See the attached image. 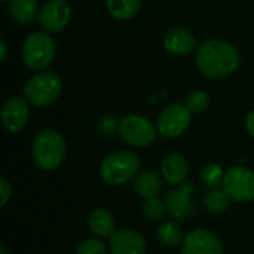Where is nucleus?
<instances>
[{
	"mask_svg": "<svg viewBox=\"0 0 254 254\" xmlns=\"http://www.w3.org/2000/svg\"><path fill=\"white\" fill-rule=\"evenodd\" d=\"M195 63L205 77L223 79L238 70L241 64V54L232 43L210 39L196 48Z\"/></svg>",
	"mask_w": 254,
	"mask_h": 254,
	"instance_id": "obj_1",
	"label": "nucleus"
},
{
	"mask_svg": "<svg viewBox=\"0 0 254 254\" xmlns=\"http://www.w3.org/2000/svg\"><path fill=\"white\" fill-rule=\"evenodd\" d=\"M67 143L63 134L54 129H42L33 140L31 156L34 164L45 170H57L65 159Z\"/></svg>",
	"mask_w": 254,
	"mask_h": 254,
	"instance_id": "obj_2",
	"label": "nucleus"
},
{
	"mask_svg": "<svg viewBox=\"0 0 254 254\" xmlns=\"http://www.w3.org/2000/svg\"><path fill=\"white\" fill-rule=\"evenodd\" d=\"M140 158L131 150H119L107 155L100 164V174L104 183L122 186L138 174Z\"/></svg>",
	"mask_w": 254,
	"mask_h": 254,
	"instance_id": "obj_3",
	"label": "nucleus"
},
{
	"mask_svg": "<svg viewBox=\"0 0 254 254\" xmlns=\"http://www.w3.org/2000/svg\"><path fill=\"white\" fill-rule=\"evenodd\" d=\"M22 63L33 71H45L55 58V42L51 34L34 31L28 34L21 49Z\"/></svg>",
	"mask_w": 254,
	"mask_h": 254,
	"instance_id": "obj_4",
	"label": "nucleus"
},
{
	"mask_svg": "<svg viewBox=\"0 0 254 254\" xmlns=\"http://www.w3.org/2000/svg\"><path fill=\"white\" fill-rule=\"evenodd\" d=\"M63 91V82L52 71H40L24 85V98L34 107H48L54 104Z\"/></svg>",
	"mask_w": 254,
	"mask_h": 254,
	"instance_id": "obj_5",
	"label": "nucleus"
},
{
	"mask_svg": "<svg viewBox=\"0 0 254 254\" xmlns=\"http://www.w3.org/2000/svg\"><path fill=\"white\" fill-rule=\"evenodd\" d=\"M118 129L127 144L138 149L153 144L158 135L156 125L150 119L140 115H128L122 118L118 124Z\"/></svg>",
	"mask_w": 254,
	"mask_h": 254,
	"instance_id": "obj_6",
	"label": "nucleus"
},
{
	"mask_svg": "<svg viewBox=\"0 0 254 254\" xmlns=\"http://www.w3.org/2000/svg\"><path fill=\"white\" fill-rule=\"evenodd\" d=\"M192 113L185 104L173 103L161 110L156 119L158 132L167 138L180 137L190 125Z\"/></svg>",
	"mask_w": 254,
	"mask_h": 254,
	"instance_id": "obj_7",
	"label": "nucleus"
},
{
	"mask_svg": "<svg viewBox=\"0 0 254 254\" xmlns=\"http://www.w3.org/2000/svg\"><path fill=\"white\" fill-rule=\"evenodd\" d=\"M223 190L237 202H250L254 199V171L247 167H232L223 179Z\"/></svg>",
	"mask_w": 254,
	"mask_h": 254,
	"instance_id": "obj_8",
	"label": "nucleus"
},
{
	"mask_svg": "<svg viewBox=\"0 0 254 254\" xmlns=\"http://www.w3.org/2000/svg\"><path fill=\"white\" fill-rule=\"evenodd\" d=\"M193 193V183H182L177 188L171 189L164 199L167 205V213L177 220H186L188 217H190L195 211Z\"/></svg>",
	"mask_w": 254,
	"mask_h": 254,
	"instance_id": "obj_9",
	"label": "nucleus"
},
{
	"mask_svg": "<svg viewBox=\"0 0 254 254\" xmlns=\"http://www.w3.org/2000/svg\"><path fill=\"white\" fill-rule=\"evenodd\" d=\"M71 19V6L67 0H48L39 13V22L48 33L63 31Z\"/></svg>",
	"mask_w": 254,
	"mask_h": 254,
	"instance_id": "obj_10",
	"label": "nucleus"
},
{
	"mask_svg": "<svg viewBox=\"0 0 254 254\" xmlns=\"http://www.w3.org/2000/svg\"><path fill=\"white\" fill-rule=\"evenodd\" d=\"M180 250L182 254H223V246L213 232L195 229L185 237Z\"/></svg>",
	"mask_w": 254,
	"mask_h": 254,
	"instance_id": "obj_11",
	"label": "nucleus"
},
{
	"mask_svg": "<svg viewBox=\"0 0 254 254\" xmlns=\"http://www.w3.org/2000/svg\"><path fill=\"white\" fill-rule=\"evenodd\" d=\"M146 250L144 237L132 229H119L109 238L110 254H144Z\"/></svg>",
	"mask_w": 254,
	"mask_h": 254,
	"instance_id": "obj_12",
	"label": "nucleus"
},
{
	"mask_svg": "<svg viewBox=\"0 0 254 254\" xmlns=\"http://www.w3.org/2000/svg\"><path fill=\"white\" fill-rule=\"evenodd\" d=\"M28 101L22 97H10L3 103L1 122L9 132H19L28 121Z\"/></svg>",
	"mask_w": 254,
	"mask_h": 254,
	"instance_id": "obj_13",
	"label": "nucleus"
},
{
	"mask_svg": "<svg viewBox=\"0 0 254 254\" xmlns=\"http://www.w3.org/2000/svg\"><path fill=\"white\" fill-rule=\"evenodd\" d=\"M164 48L171 55L185 57L196 48V37L183 27H174L164 36Z\"/></svg>",
	"mask_w": 254,
	"mask_h": 254,
	"instance_id": "obj_14",
	"label": "nucleus"
},
{
	"mask_svg": "<svg viewBox=\"0 0 254 254\" xmlns=\"http://www.w3.org/2000/svg\"><path fill=\"white\" fill-rule=\"evenodd\" d=\"M161 173L167 183L173 186L182 185L189 174V162L180 153H171L164 158L161 164Z\"/></svg>",
	"mask_w": 254,
	"mask_h": 254,
	"instance_id": "obj_15",
	"label": "nucleus"
},
{
	"mask_svg": "<svg viewBox=\"0 0 254 254\" xmlns=\"http://www.w3.org/2000/svg\"><path fill=\"white\" fill-rule=\"evenodd\" d=\"M88 226H89V231L100 238H110L118 231L113 216L109 211L101 210V208L91 211L88 217Z\"/></svg>",
	"mask_w": 254,
	"mask_h": 254,
	"instance_id": "obj_16",
	"label": "nucleus"
},
{
	"mask_svg": "<svg viewBox=\"0 0 254 254\" xmlns=\"http://www.w3.org/2000/svg\"><path fill=\"white\" fill-rule=\"evenodd\" d=\"M134 190L140 198H155L162 190V180L152 171L138 173L134 179Z\"/></svg>",
	"mask_w": 254,
	"mask_h": 254,
	"instance_id": "obj_17",
	"label": "nucleus"
},
{
	"mask_svg": "<svg viewBox=\"0 0 254 254\" xmlns=\"http://www.w3.org/2000/svg\"><path fill=\"white\" fill-rule=\"evenodd\" d=\"M40 7L37 0H12L9 3V15L18 24H30L39 18Z\"/></svg>",
	"mask_w": 254,
	"mask_h": 254,
	"instance_id": "obj_18",
	"label": "nucleus"
},
{
	"mask_svg": "<svg viewBox=\"0 0 254 254\" xmlns=\"http://www.w3.org/2000/svg\"><path fill=\"white\" fill-rule=\"evenodd\" d=\"M141 7V0H107V10L116 21L132 19Z\"/></svg>",
	"mask_w": 254,
	"mask_h": 254,
	"instance_id": "obj_19",
	"label": "nucleus"
},
{
	"mask_svg": "<svg viewBox=\"0 0 254 254\" xmlns=\"http://www.w3.org/2000/svg\"><path fill=\"white\" fill-rule=\"evenodd\" d=\"M158 241L165 247H179L183 243L182 229L176 222H164L156 231Z\"/></svg>",
	"mask_w": 254,
	"mask_h": 254,
	"instance_id": "obj_20",
	"label": "nucleus"
},
{
	"mask_svg": "<svg viewBox=\"0 0 254 254\" xmlns=\"http://www.w3.org/2000/svg\"><path fill=\"white\" fill-rule=\"evenodd\" d=\"M229 196L223 189H213L207 193L204 199V205L208 213L211 214H222L229 207Z\"/></svg>",
	"mask_w": 254,
	"mask_h": 254,
	"instance_id": "obj_21",
	"label": "nucleus"
},
{
	"mask_svg": "<svg viewBox=\"0 0 254 254\" xmlns=\"http://www.w3.org/2000/svg\"><path fill=\"white\" fill-rule=\"evenodd\" d=\"M225 171L219 164H208L202 168L201 171V180L205 186L217 189V186L223 185V179H225Z\"/></svg>",
	"mask_w": 254,
	"mask_h": 254,
	"instance_id": "obj_22",
	"label": "nucleus"
},
{
	"mask_svg": "<svg viewBox=\"0 0 254 254\" xmlns=\"http://www.w3.org/2000/svg\"><path fill=\"white\" fill-rule=\"evenodd\" d=\"M165 213H167L165 201H162L159 196L149 198L143 204V214L147 220H152V222L161 220V219H164Z\"/></svg>",
	"mask_w": 254,
	"mask_h": 254,
	"instance_id": "obj_23",
	"label": "nucleus"
},
{
	"mask_svg": "<svg viewBox=\"0 0 254 254\" xmlns=\"http://www.w3.org/2000/svg\"><path fill=\"white\" fill-rule=\"evenodd\" d=\"M208 104H210V98H208L205 91H193V92H190L188 95V98H186V103H185V106L189 109V112L195 113V115L204 113L208 109Z\"/></svg>",
	"mask_w": 254,
	"mask_h": 254,
	"instance_id": "obj_24",
	"label": "nucleus"
},
{
	"mask_svg": "<svg viewBox=\"0 0 254 254\" xmlns=\"http://www.w3.org/2000/svg\"><path fill=\"white\" fill-rule=\"evenodd\" d=\"M76 254H107V247L95 238H88L79 244Z\"/></svg>",
	"mask_w": 254,
	"mask_h": 254,
	"instance_id": "obj_25",
	"label": "nucleus"
},
{
	"mask_svg": "<svg viewBox=\"0 0 254 254\" xmlns=\"http://www.w3.org/2000/svg\"><path fill=\"white\" fill-rule=\"evenodd\" d=\"M0 198H1V202H0V205L1 207H6V204L9 202V199H10V196H12V186H10V183L6 180V179H1L0 180Z\"/></svg>",
	"mask_w": 254,
	"mask_h": 254,
	"instance_id": "obj_26",
	"label": "nucleus"
},
{
	"mask_svg": "<svg viewBox=\"0 0 254 254\" xmlns=\"http://www.w3.org/2000/svg\"><path fill=\"white\" fill-rule=\"evenodd\" d=\"M246 129H247V132L254 138V110H252L246 116Z\"/></svg>",
	"mask_w": 254,
	"mask_h": 254,
	"instance_id": "obj_27",
	"label": "nucleus"
},
{
	"mask_svg": "<svg viewBox=\"0 0 254 254\" xmlns=\"http://www.w3.org/2000/svg\"><path fill=\"white\" fill-rule=\"evenodd\" d=\"M0 49H1V58H0V61L3 63L6 60V43H4V40H0Z\"/></svg>",
	"mask_w": 254,
	"mask_h": 254,
	"instance_id": "obj_28",
	"label": "nucleus"
},
{
	"mask_svg": "<svg viewBox=\"0 0 254 254\" xmlns=\"http://www.w3.org/2000/svg\"><path fill=\"white\" fill-rule=\"evenodd\" d=\"M0 254H9L7 253V250H6V247H3V246L0 247Z\"/></svg>",
	"mask_w": 254,
	"mask_h": 254,
	"instance_id": "obj_29",
	"label": "nucleus"
},
{
	"mask_svg": "<svg viewBox=\"0 0 254 254\" xmlns=\"http://www.w3.org/2000/svg\"><path fill=\"white\" fill-rule=\"evenodd\" d=\"M1 1H3V3H10L12 0H1Z\"/></svg>",
	"mask_w": 254,
	"mask_h": 254,
	"instance_id": "obj_30",
	"label": "nucleus"
}]
</instances>
